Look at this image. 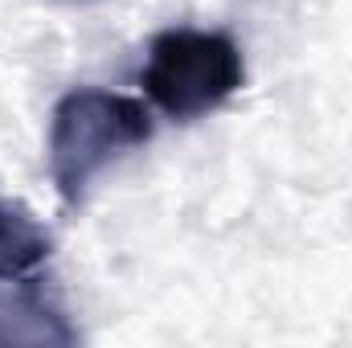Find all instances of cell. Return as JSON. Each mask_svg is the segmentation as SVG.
I'll use <instances>...</instances> for the list:
<instances>
[{
  "instance_id": "6da1fadb",
  "label": "cell",
  "mask_w": 352,
  "mask_h": 348,
  "mask_svg": "<svg viewBox=\"0 0 352 348\" xmlns=\"http://www.w3.org/2000/svg\"><path fill=\"white\" fill-rule=\"evenodd\" d=\"M152 140V115L140 98L78 87L58 98L50 115V176L74 209L102 168Z\"/></svg>"
},
{
  "instance_id": "7a4b0ae2",
  "label": "cell",
  "mask_w": 352,
  "mask_h": 348,
  "mask_svg": "<svg viewBox=\"0 0 352 348\" xmlns=\"http://www.w3.org/2000/svg\"><path fill=\"white\" fill-rule=\"evenodd\" d=\"M246 83L242 50L217 29H164L148 45V66L140 70L144 94L176 123L201 119L230 102Z\"/></svg>"
},
{
  "instance_id": "3957f363",
  "label": "cell",
  "mask_w": 352,
  "mask_h": 348,
  "mask_svg": "<svg viewBox=\"0 0 352 348\" xmlns=\"http://www.w3.org/2000/svg\"><path fill=\"white\" fill-rule=\"evenodd\" d=\"M78 332L33 274L0 279V345H74Z\"/></svg>"
},
{
  "instance_id": "277c9868",
  "label": "cell",
  "mask_w": 352,
  "mask_h": 348,
  "mask_svg": "<svg viewBox=\"0 0 352 348\" xmlns=\"http://www.w3.org/2000/svg\"><path fill=\"white\" fill-rule=\"evenodd\" d=\"M50 250H54L50 230L37 217H29L21 205L0 197V279L4 274H29L33 266L50 259Z\"/></svg>"
}]
</instances>
